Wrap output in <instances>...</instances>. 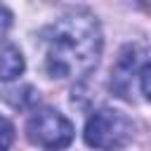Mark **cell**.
<instances>
[{"instance_id": "2", "label": "cell", "mask_w": 151, "mask_h": 151, "mask_svg": "<svg viewBox=\"0 0 151 151\" xmlns=\"http://www.w3.org/2000/svg\"><path fill=\"white\" fill-rule=\"evenodd\" d=\"M85 144L97 151H118L127 146L134 137V123L130 116H125L118 109H97L83 130Z\"/></svg>"}, {"instance_id": "1", "label": "cell", "mask_w": 151, "mask_h": 151, "mask_svg": "<svg viewBox=\"0 0 151 151\" xmlns=\"http://www.w3.org/2000/svg\"><path fill=\"white\" fill-rule=\"evenodd\" d=\"M45 71L57 80H76L87 76L101 54V26L87 9L61 14L42 33Z\"/></svg>"}, {"instance_id": "4", "label": "cell", "mask_w": 151, "mask_h": 151, "mask_svg": "<svg viewBox=\"0 0 151 151\" xmlns=\"http://www.w3.org/2000/svg\"><path fill=\"white\" fill-rule=\"evenodd\" d=\"M142 50L139 45H125L111 68V90L120 97L132 101V80H137L139 68L146 64V59H142Z\"/></svg>"}, {"instance_id": "5", "label": "cell", "mask_w": 151, "mask_h": 151, "mask_svg": "<svg viewBox=\"0 0 151 151\" xmlns=\"http://www.w3.org/2000/svg\"><path fill=\"white\" fill-rule=\"evenodd\" d=\"M26 68L24 54L19 52V47H14L9 40L0 38V83H9L14 78H19Z\"/></svg>"}, {"instance_id": "6", "label": "cell", "mask_w": 151, "mask_h": 151, "mask_svg": "<svg viewBox=\"0 0 151 151\" xmlns=\"http://www.w3.org/2000/svg\"><path fill=\"white\" fill-rule=\"evenodd\" d=\"M12 142H14V125L5 116H0V151H9Z\"/></svg>"}, {"instance_id": "3", "label": "cell", "mask_w": 151, "mask_h": 151, "mask_svg": "<svg viewBox=\"0 0 151 151\" xmlns=\"http://www.w3.org/2000/svg\"><path fill=\"white\" fill-rule=\"evenodd\" d=\"M73 125L71 120L59 113L57 109H38L26 120V137L50 151H61L73 142Z\"/></svg>"}]
</instances>
